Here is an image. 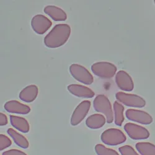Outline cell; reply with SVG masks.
Wrapping results in <instances>:
<instances>
[{"label":"cell","mask_w":155,"mask_h":155,"mask_svg":"<svg viewBox=\"0 0 155 155\" xmlns=\"http://www.w3.org/2000/svg\"><path fill=\"white\" fill-rule=\"evenodd\" d=\"M52 25L51 21L42 15L34 16L31 20V26L34 32L38 34H44Z\"/></svg>","instance_id":"cell-10"},{"label":"cell","mask_w":155,"mask_h":155,"mask_svg":"<svg viewBox=\"0 0 155 155\" xmlns=\"http://www.w3.org/2000/svg\"><path fill=\"white\" fill-rule=\"evenodd\" d=\"M71 34L68 24H57L44 38V44L48 48H58L65 44Z\"/></svg>","instance_id":"cell-1"},{"label":"cell","mask_w":155,"mask_h":155,"mask_svg":"<svg viewBox=\"0 0 155 155\" xmlns=\"http://www.w3.org/2000/svg\"><path fill=\"white\" fill-rule=\"evenodd\" d=\"M115 97L122 104L128 107L142 108L146 106L145 100L136 94L117 92L115 94Z\"/></svg>","instance_id":"cell-5"},{"label":"cell","mask_w":155,"mask_h":155,"mask_svg":"<svg viewBox=\"0 0 155 155\" xmlns=\"http://www.w3.org/2000/svg\"><path fill=\"white\" fill-rule=\"evenodd\" d=\"M91 70L95 75L102 78H110L117 71V67L111 63L100 61L92 64Z\"/></svg>","instance_id":"cell-4"},{"label":"cell","mask_w":155,"mask_h":155,"mask_svg":"<svg viewBox=\"0 0 155 155\" xmlns=\"http://www.w3.org/2000/svg\"><path fill=\"white\" fill-rule=\"evenodd\" d=\"M154 4H155V0H154Z\"/></svg>","instance_id":"cell-26"},{"label":"cell","mask_w":155,"mask_h":155,"mask_svg":"<svg viewBox=\"0 0 155 155\" xmlns=\"http://www.w3.org/2000/svg\"><path fill=\"white\" fill-rule=\"evenodd\" d=\"M90 107H91V102L89 101H83L80 103L71 115L70 120L71 125L76 126L80 124L85 118Z\"/></svg>","instance_id":"cell-8"},{"label":"cell","mask_w":155,"mask_h":155,"mask_svg":"<svg viewBox=\"0 0 155 155\" xmlns=\"http://www.w3.org/2000/svg\"><path fill=\"white\" fill-rule=\"evenodd\" d=\"M8 124V118L7 116L3 114L0 113V125L4 126Z\"/></svg>","instance_id":"cell-25"},{"label":"cell","mask_w":155,"mask_h":155,"mask_svg":"<svg viewBox=\"0 0 155 155\" xmlns=\"http://www.w3.org/2000/svg\"><path fill=\"white\" fill-rule=\"evenodd\" d=\"M44 12L55 21H64L67 19L66 12L55 6H47L44 8Z\"/></svg>","instance_id":"cell-15"},{"label":"cell","mask_w":155,"mask_h":155,"mask_svg":"<svg viewBox=\"0 0 155 155\" xmlns=\"http://www.w3.org/2000/svg\"><path fill=\"white\" fill-rule=\"evenodd\" d=\"M38 89L36 85H29L24 88L19 93V99L25 102H32L37 97Z\"/></svg>","instance_id":"cell-14"},{"label":"cell","mask_w":155,"mask_h":155,"mask_svg":"<svg viewBox=\"0 0 155 155\" xmlns=\"http://www.w3.org/2000/svg\"><path fill=\"white\" fill-rule=\"evenodd\" d=\"M8 134L10 137L14 140L15 143L19 147L24 148V149H27L29 148V143L28 139L25 138L24 136L22 135L14 129L11 128H8Z\"/></svg>","instance_id":"cell-18"},{"label":"cell","mask_w":155,"mask_h":155,"mask_svg":"<svg viewBox=\"0 0 155 155\" xmlns=\"http://www.w3.org/2000/svg\"><path fill=\"white\" fill-rule=\"evenodd\" d=\"M125 115L128 120L143 125H149L153 122L151 116L143 110L129 109L126 110Z\"/></svg>","instance_id":"cell-9"},{"label":"cell","mask_w":155,"mask_h":155,"mask_svg":"<svg viewBox=\"0 0 155 155\" xmlns=\"http://www.w3.org/2000/svg\"><path fill=\"white\" fill-rule=\"evenodd\" d=\"M115 83L122 91H132L134 88V83L132 77L123 70L119 71L116 74Z\"/></svg>","instance_id":"cell-11"},{"label":"cell","mask_w":155,"mask_h":155,"mask_svg":"<svg viewBox=\"0 0 155 155\" xmlns=\"http://www.w3.org/2000/svg\"><path fill=\"white\" fill-rule=\"evenodd\" d=\"M10 122L12 127L22 133H28L30 130L28 121L24 117L16 115H10Z\"/></svg>","instance_id":"cell-16"},{"label":"cell","mask_w":155,"mask_h":155,"mask_svg":"<svg viewBox=\"0 0 155 155\" xmlns=\"http://www.w3.org/2000/svg\"><path fill=\"white\" fill-rule=\"evenodd\" d=\"M70 72L75 80L84 84L89 85L93 83L92 74L85 67L78 64H72L70 67Z\"/></svg>","instance_id":"cell-6"},{"label":"cell","mask_w":155,"mask_h":155,"mask_svg":"<svg viewBox=\"0 0 155 155\" xmlns=\"http://www.w3.org/2000/svg\"><path fill=\"white\" fill-rule=\"evenodd\" d=\"M106 122V118L100 114H94L89 117L86 120V126L91 129H98L104 125Z\"/></svg>","instance_id":"cell-17"},{"label":"cell","mask_w":155,"mask_h":155,"mask_svg":"<svg viewBox=\"0 0 155 155\" xmlns=\"http://www.w3.org/2000/svg\"><path fill=\"white\" fill-rule=\"evenodd\" d=\"M103 143L109 146H117L124 143L127 140L125 135L117 128H109L103 132L101 136Z\"/></svg>","instance_id":"cell-3"},{"label":"cell","mask_w":155,"mask_h":155,"mask_svg":"<svg viewBox=\"0 0 155 155\" xmlns=\"http://www.w3.org/2000/svg\"><path fill=\"white\" fill-rule=\"evenodd\" d=\"M135 147L140 155H155V145L150 142H138Z\"/></svg>","instance_id":"cell-19"},{"label":"cell","mask_w":155,"mask_h":155,"mask_svg":"<svg viewBox=\"0 0 155 155\" xmlns=\"http://www.w3.org/2000/svg\"><path fill=\"white\" fill-rule=\"evenodd\" d=\"M4 108L7 112L9 113L22 115L28 114L31 110L29 106L22 104L21 102L16 100L9 101L6 102L4 106Z\"/></svg>","instance_id":"cell-12"},{"label":"cell","mask_w":155,"mask_h":155,"mask_svg":"<svg viewBox=\"0 0 155 155\" xmlns=\"http://www.w3.org/2000/svg\"><path fill=\"white\" fill-rule=\"evenodd\" d=\"M2 155H28V154L21 150L12 149V150L4 151L2 153Z\"/></svg>","instance_id":"cell-24"},{"label":"cell","mask_w":155,"mask_h":155,"mask_svg":"<svg viewBox=\"0 0 155 155\" xmlns=\"http://www.w3.org/2000/svg\"><path fill=\"white\" fill-rule=\"evenodd\" d=\"M114 122L115 125L117 126H122L124 121V107L118 101H115L114 103Z\"/></svg>","instance_id":"cell-20"},{"label":"cell","mask_w":155,"mask_h":155,"mask_svg":"<svg viewBox=\"0 0 155 155\" xmlns=\"http://www.w3.org/2000/svg\"><path fill=\"white\" fill-rule=\"evenodd\" d=\"M12 144V141L7 136L3 134L0 135V150L3 151L9 147Z\"/></svg>","instance_id":"cell-23"},{"label":"cell","mask_w":155,"mask_h":155,"mask_svg":"<svg viewBox=\"0 0 155 155\" xmlns=\"http://www.w3.org/2000/svg\"><path fill=\"white\" fill-rule=\"evenodd\" d=\"M94 109L96 111L102 113L106 116V122L111 124L114 120V113L112 106L109 99L103 94H99L96 97L93 102Z\"/></svg>","instance_id":"cell-2"},{"label":"cell","mask_w":155,"mask_h":155,"mask_svg":"<svg viewBox=\"0 0 155 155\" xmlns=\"http://www.w3.org/2000/svg\"><path fill=\"white\" fill-rule=\"evenodd\" d=\"M121 155H140L135 149L130 145H124L119 148Z\"/></svg>","instance_id":"cell-22"},{"label":"cell","mask_w":155,"mask_h":155,"mask_svg":"<svg viewBox=\"0 0 155 155\" xmlns=\"http://www.w3.org/2000/svg\"><path fill=\"white\" fill-rule=\"evenodd\" d=\"M95 151L97 155H119L117 151L107 148L102 144H97L95 146Z\"/></svg>","instance_id":"cell-21"},{"label":"cell","mask_w":155,"mask_h":155,"mask_svg":"<svg viewBox=\"0 0 155 155\" xmlns=\"http://www.w3.org/2000/svg\"><path fill=\"white\" fill-rule=\"evenodd\" d=\"M124 130L130 138L134 140H145L150 137V132L147 129L133 123H127L124 125Z\"/></svg>","instance_id":"cell-7"},{"label":"cell","mask_w":155,"mask_h":155,"mask_svg":"<svg viewBox=\"0 0 155 155\" xmlns=\"http://www.w3.org/2000/svg\"><path fill=\"white\" fill-rule=\"evenodd\" d=\"M68 90L71 94L79 97L92 98L95 95L92 89L80 84H70L68 86Z\"/></svg>","instance_id":"cell-13"}]
</instances>
